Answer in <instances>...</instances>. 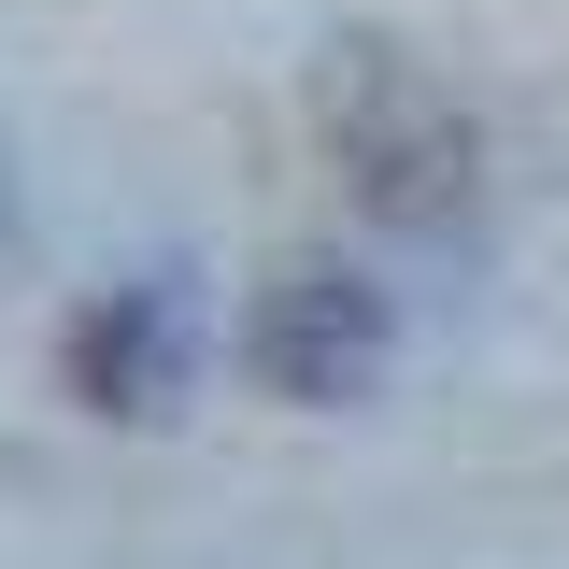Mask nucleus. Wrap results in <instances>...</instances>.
<instances>
[{
  "instance_id": "nucleus-3",
  "label": "nucleus",
  "mask_w": 569,
  "mask_h": 569,
  "mask_svg": "<svg viewBox=\"0 0 569 569\" xmlns=\"http://www.w3.org/2000/svg\"><path fill=\"white\" fill-rule=\"evenodd\" d=\"M242 356H257L271 399H356V385L399 356V299H385L370 271H342V257H299V271L257 299Z\"/></svg>"
},
{
  "instance_id": "nucleus-2",
  "label": "nucleus",
  "mask_w": 569,
  "mask_h": 569,
  "mask_svg": "<svg viewBox=\"0 0 569 569\" xmlns=\"http://www.w3.org/2000/svg\"><path fill=\"white\" fill-rule=\"evenodd\" d=\"M58 370H71V399H86V413H114V427L186 413V385H200V299H186V271L100 284V299L71 313Z\"/></svg>"
},
{
  "instance_id": "nucleus-1",
  "label": "nucleus",
  "mask_w": 569,
  "mask_h": 569,
  "mask_svg": "<svg viewBox=\"0 0 569 569\" xmlns=\"http://www.w3.org/2000/svg\"><path fill=\"white\" fill-rule=\"evenodd\" d=\"M313 129H328V157H342V186H356L370 228H399V242H470V228H485V129H470L456 86H427L413 58L328 43Z\"/></svg>"
},
{
  "instance_id": "nucleus-4",
  "label": "nucleus",
  "mask_w": 569,
  "mask_h": 569,
  "mask_svg": "<svg viewBox=\"0 0 569 569\" xmlns=\"http://www.w3.org/2000/svg\"><path fill=\"white\" fill-rule=\"evenodd\" d=\"M0 228H14V171H0Z\"/></svg>"
}]
</instances>
